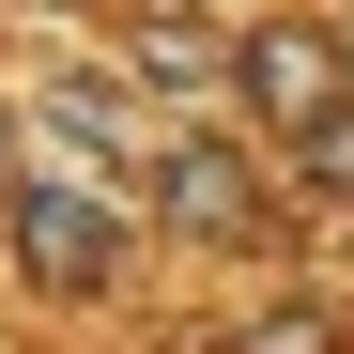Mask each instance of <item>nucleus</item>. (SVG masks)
Listing matches in <instances>:
<instances>
[{
    "label": "nucleus",
    "instance_id": "obj_1",
    "mask_svg": "<svg viewBox=\"0 0 354 354\" xmlns=\"http://www.w3.org/2000/svg\"><path fill=\"white\" fill-rule=\"evenodd\" d=\"M154 231L124 201V169H77V154H16L0 169V277L31 292V308H62V324H124L139 292H154Z\"/></svg>",
    "mask_w": 354,
    "mask_h": 354
},
{
    "label": "nucleus",
    "instance_id": "obj_2",
    "mask_svg": "<svg viewBox=\"0 0 354 354\" xmlns=\"http://www.w3.org/2000/svg\"><path fill=\"white\" fill-rule=\"evenodd\" d=\"M124 201H139V231L169 262H308V216L277 201V169H262V139L231 124V108H154V139L124 154Z\"/></svg>",
    "mask_w": 354,
    "mask_h": 354
},
{
    "label": "nucleus",
    "instance_id": "obj_3",
    "mask_svg": "<svg viewBox=\"0 0 354 354\" xmlns=\"http://www.w3.org/2000/svg\"><path fill=\"white\" fill-rule=\"evenodd\" d=\"M16 77V124H31V154H77V169H124L139 139H154V93L108 62V31H46L31 62H0Z\"/></svg>",
    "mask_w": 354,
    "mask_h": 354
},
{
    "label": "nucleus",
    "instance_id": "obj_4",
    "mask_svg": "<svg viewBox=\"0 0 354 354\" xmlns=\"http://www.w3.org/2000/svg\"><path fill=\"white\" fill-rule=\"evenodd\" d=\"M108 62L154 108H231V0H124L108 16Z\"/></svg>",
    "mask_w": 354,
    "mask_h": 354
},
{
    "label": "nucleus",
    "instance_id": "obj_5",
    "mask_svg": "<svg viewBox=\"0 0 354 354\" xmlns=\"http://www.w3.org/2000/svg\"><path fill=\"white\" fill-rule=\"evenodd\" d=\"M262 169H277V201H292V216H354V93H324V108H292V124H262Z\"/></svg>",
    "mask_w": 354,
    "mask_h": 354
},
{
    "label": "nucleus",
    "instance_id": "obj_6",
    "mask_svg": "<svg viewBox=\"0 0 354 354\" xmlns=\"http://www.w3.org/2000/svg\"><path fill=\"white\" fill-rule=\"evenodd\" d=\"M308 262H324V277L354 292V216H308Z\"/></svg>",
    "mask_w": 354,
    "mask_h": 354
},
{
    "label": "nucleus",
    "instance_id": "obj_7",
    "mask_svg": "<svg viewBox=\"0 0 354 354\" xmlns=\"http://www.w3.org/2000/svg\"><path fill=\"white\" fill-rule=\"evenodd\" d=\"M16 154H31V124H16V77H0V169H16Z\"/></svg>",
    "mask_w": 354,
    "mask_h": 354
}]
</instances>
